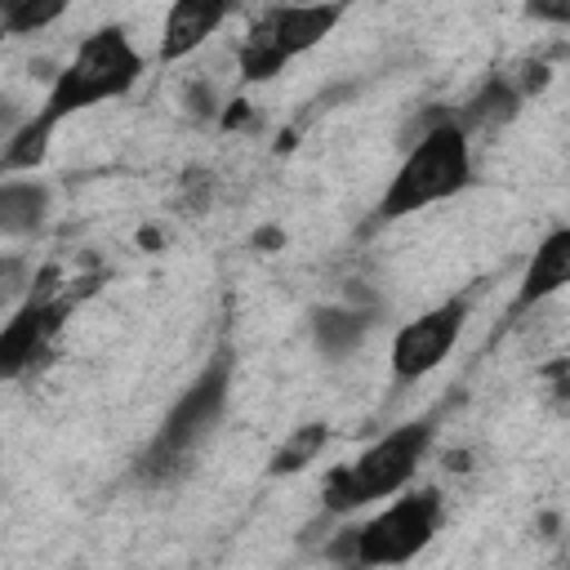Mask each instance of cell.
<instances>
[{"label":"cell","mask_w":570,"mask_h":570,"mask_svg":"<svg viewBox=\"0 0 570 570\" xmlns=\"http://www.w3.org/2000/svg\"><path fill=\"white\" fill-rule=\"evenodd\" d=\"M463 187H472V134L441 111L423 125V134L410 142L405 160L387 178L374 205V223H396L405 214H419L428 205L459 196Z\"/></svg>","instance_id":"cell-1"},{"label":"cell","mask_w":570,"mask_h":570,"mask_svg":"<svg viewBox=\"0 0 570 570\" xmlns=\"http://www.w3.org/2000/svg\"><path fill=\"white\" fill-rule=\"evenodd\" d=\"M138 80H142V53L134 49V40H129L125 27L107 22V27L89 31V36L76 45L71 62L53 76L45 102H40L31 116H36L45 129L58 134V125H62L67 116L89 111V107L111 102V98H125Z\"/></svg>","instance_id":"cell-2"},{"label":"cell","mask_w":570,"mask_h":570,"mask_svg":"<svg viewBox=\"0 0 570 570\" xmlns=\"http://www.w3.org/2000/svg\"><path fill=\"white\" fill-rule=\"evenodd\" d=\"M432 436H436V414H423V419H410V423L383 432L356 459H347V463H338V468L325 472V481H321V508L330 517H352L365 503L392 499L396 490H405L414 481V472H419Z\"/></svg>","instance_id":"cell-3"},{"label":"cell","mask_w":570,"mask_h":570,"mask_svg":"<svg viewBox=\"0 0 570 570\" xmlns=\"http://www.w3.org/2000/svg\"><path fill=\"white\" fill-rule=\"evenodd\" d=\"M445 521V499L436 485H419V490H396V499L387 508H379L370 521L347 525L325 557L343 561V566H405L414 561L441 530Z\"/></svg>","instance_id":"cell-4"},{"label":"cell","mask_w":570,"mask_h":570,"mask_svg":"<svg viewBox=\"0 0 570 570\" xmlns=\"http://www.w3.org/2000/svg\"><path fill=\"white\" fill-rule=\"evenodd\" d=\"M227 392H232V356L218 352L191 383L187 392L169 405L160 432L151 436V445L138 459V476L142 481H174L178 468L196 454V445L205 436H214V428L227 414Z\"/></svg>","instance_id":"cell-5"},{"label":"cell","mask_w":570,"mask_h":570,"mask_svg":"<svg viewBox=\"0 0 570 570\" xmlns=\"http://www.w3.org/2000/svg\"><path fill=\"white\" fill-rule=\"evenodd\" d=\"M347 13V0H281L272 4L249 36L236 49V71L245 85H263L276 71H285V62L303 58L307 49H316Z\"/></svg>","instance_id":"cell-6"},{"label":"cell","mask_w":570,"mask_h":570,"mask_svg":"<svg viewBox=\"0 0 570 570\" xmlns=\"http://www.w3.org/2000/svg\"><path fill=\"white\" fill-rule=\"evenodd\" d=\"M58 272L49 267L40 276V289H27L22 303L9 312V321L0 325V383L27 374L36 365V356H45L49 338L58 334L62 316H67V298L58 294Z\"/></svg>","instance_id":"cell-7"},{"label":"cell","mask_w":570,"mask_h":570,"mask_svg":"<svg viewBox=\"0 0 570 570\" xmlns=\"http://www.w3.org/2000/svg\"><path fill=\"white\" fill-rule=\"evenodd\" d=\"M468 312H472V303L463 294H454V298L419 312L414 321H405L392 334V379L396 383H419L423 374H432L454 352Z\"/></svg>","instance_id":"cell-8"},{"label":"cell","mask_w":570,"mask_h":570,"mask_svg":"<svg viewBox=\"0 0 570 570\" xmlns=\"http://www.w3.org/2000/svg\"><path fill=\"white\" fill-rule=\"evenodd\" d=\"M232 13V0H174L165 9V22H160V40H156V58L165 67L191 58Z\"/></svg>","instance_id":"cell-9"},{"label":"cell","mask_w":570,"mask_h":570,"mask_svg":"<svg viewBox=\"0 0 570 570\" xmlns=\"http://www.w3.org/2000/svg\"><path fill=\"white\" fill-rule=\"evenodd\" d=\"M566 281H570V227H557V232H548L539 240L534 258L525 263V276H521V289H517L512 312H525V307L552 298Z\"/></svg>","instance_id":"cell-10"},{"label":"cell","mask_w":570,"mask_h":570,"mask_svg":"<svg viewBox=\"0 0 570 570\" xmlns=\"http://www.w3.org/2000/svg\"><path fill=\"white\" fill-rule=\"evenodd\" d=\"M53 191L40 178H0V236L18 240V236H36L49 218Z\"/></svg>","instance_id":"cell-11"},{"label":"cell","mask_w":570,"mask_h":570,"mask_svg":"<svg viewBox=\"0 0 570 570\" xmlns=\"http://www.w3.org/2000/svg\"><path fill=\"white\" fill-rule=\"evenodd\" d=\"M370 325H374V307L334 303V307L312 312V343H316L330 361H338V356H347V352L361 347V338L370 334Z\"/></svg>","instance_id":"cell-12"},{"label":"cell","mask_w":570,"mask_h":570,"mask_svg":"<svg viewBox=\"0 0 570 570\" xmlns=\"http://www.w3.org/2000/svg\"><path fill=\"white\" fill-rule=\"evenodd\" d=\"M517 107H521V94H517V85L512 80H503V76H490L485 85H481V94L454 116L468 134L476 129V125H503V120H512L517 116Z\"/></svg>","instance_id":"cell-13"},{"label":"cell","mask_w":570,"mask_h":570,"mask_svg":"<svg viewBox=\"0 0 570 570\" xmlns=\"http://www.w3.org/2000/svg\"><path fill=\"white\" fill-rule=\"evenodd\" d=\"M325 441H330V428H325V423H303V428H294V432L272 450L267 472H272V476H294V472H303L307 463H316V454L325 450Z\"/></svg>","instance_id":"cell-14"},{"label":"cell","mask_w":570,"mask_h":570,"mask_svg":"<svg viewBox=\"0 0 570 570\" xmlns=\"http://www.w3.org/2000/svg\"><path fill=\"white\" fill-rule=\"evenodd\" d=\"M71 0H0V31L4 36H36L67 13Z\"/></svg>","instance_id":"cell-15"},{"label":"cell","mask_w":570,"mask_h":570,"mask_svg":"<svg viewBox=\"0 0 570 570\" xmlns=\"http://www.w3.org/2000/svg\"><path fill=\"white\" fill-rule=\"evenodd\" d=\"M27 289H31L27 263H22L18 254H4V258H0V307H9L13 298H22Z\"/></svg>","instance_id":"cell-16"},{"label":"cell","mask_w":570,"mask_h":570,"mask_svg":"<svg viewBox=\"0 0 570 570\" xmlns=\"http://www.w3.org/2000/svg\"><path fill=\"white\" fill-rule=\"evenodd\" d=\"M525 18L543 27H566L570 22V0H525Z\"/></svg>","instance_id":"cell-17"},{"label":"cell","mask_w":570,"mask_h":570,"mask_svg":"<svg viewBox=\"0 0 570 570\" xmlns=\"http://www.w3.org/2000/svg\"><path fill=\"white\" fill-rule=\"evenodd\" d=\"M22 120H27V111H22L18 102H9V98H0V142H4V138H9V134H13L18 125H22Z\"/></svg>","instance_id":"cell-18"},{"label":"cell","mask_w":570,"mask_h":570,"mask_svg":"<svg viewBox=\"0 0 570 570\" xmlns=\"http://www.w3.org/2000/svg\"><path fill=\"white\" fill-rule=\"evenodd\" d=\"M0 40H4V31H0Z\"/></svg>","instance_id":"cell-19"},{"label":"cell","mask_w":570,"mask_h":570,"mask_svg":"<svg viewBox=\"0 0 570 570\" xmlns=\"http://www.w3.org/2000/svg\"><path fill=\"white\" fill-rule=\"evenodd\" d=\"M303 4H307V0H303Z\"/></svg>","instance_id":"cell-20"}]
</instances>
